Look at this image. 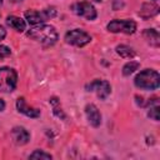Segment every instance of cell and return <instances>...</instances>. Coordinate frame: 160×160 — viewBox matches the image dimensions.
Returning a JSON list of instances; mask_svg holds the SVG:
<instances>
[{
    "mask_svg": "<svg viewBox=\"0 0 160 160\" xmlns=\"http://www.w3.org/2000/svg\"><path fill=\"white\" fill-rule=\"evenodd\" d=\"M4 109H5V101H4V100L0 98V112H1Z\"/></svg>",
    "mask_w": 160,
    "mask_h": 160,
    "instance_id": "cell-23",
    "label": "cell"
},
{
    "mask_svg": "<svg viewBox=\"0 0 160 160\" xmlns=\"http://www.w3.org/2000/svg\"><path fill=\"white\" fill-rule=\"evenodd\" d=\"M115 50H116V52H118L121 58H125V59H131V58H134V55H135V51L132 50V48H130L129 45H125V44L118 45Z\"/></svg>",
    "mask_w": 160,
    "mask_h": 160,
    "instance_id": "cell-15",
    "label": "cell"
},
{
    "mask_svg": "<svg viewBox=\"0 0 160 160\" xmlns=\"http://www.w3.org/2000/svg\"><path fill=\"white\" fill-rule=\"evenodd\" d=\"M10 1H12V2H20V1H22V0H10Z\"/></svg>",
    "mask_w": 160,
    "mask_h": 160,
    "instance_id": "cell-24",
    "label": "cell"
},
{
    "mask_svg": "<svg viewBox=\"0 0 160 160\" xmlns=\"http://www.w3.org/2000/svg\"><path fill=\"white\" fill-rule=\"evenodd\" d=\"M70 9H71V11L75 15L81 16V18H85L86 20H95L96 16H98L96 9L89 1H78V2H74L70 6Z\"/></svg>",
    "mask_w": 160,
    "mask_h": 160,
    "instance_id": "cell-6",
    "label": "cell"
},
{
    "mask_svg": "<svg viewBox=\"0 0 160 160\" xmlns=\"http://www.w3.org/2000/svg\"><path fill=\"white\" fill-rule=\"evenodd\" d=\"M10 134H11V138H12L14 142L18 144V145H25V144L30 140V134H29V131H28L26 129L21 128V126H15V128H12V130H11Z\"/></svg>",
    "mask_w": 160,
    "mask_h": 160,
    "instance_id": "cell-11",
    "label": "cell"
},
{
    "mask_svg": "<svg viewBox=\"0 0 160 160\" xmlns=\"http://www.w3.org/2000/svg\"><path fill=\"white\" fill-rule=\"evenodd\" d=\"M139 66H140V64H139L138 61L130 60L129 62H126V64L122 66V75H125V76L131 75L132 72H135V70L139 69Z\"/></svg>",
    "mask_w": 160,
    "mask_h": 160,
    "instance_id": "cell-17",
    "label": "cell"
},
{
    "mask_svg": "<svg viewBox=\"0 0 160 160\" xmlns=\"http://www.w3.org/2000/svg\"><path fill=\"white\" fill-rule=\"evenodd\" d=\"M10 54H11L10 48H8V46H5V45H0V59L6 58V56H9Z\"/></svg>",
    "mask_w": 160,
    "mask_h": 160,
    "instance_id": "cell-20",
    "label": "cell"
},
{
    "mask_svg": "<svg viewBox=\"0 0 160 160\" xmlns=\"http://www.w3.org/2000/svg\"><path fill=\"white\" fill-rule=\"evenodd\" d=\"M28 36L44 46H52L58 41V31L54 26L48 24H38L28 30Z\"/></svg>",
    "mask_w": 160,
    "mask_h": 160,
    "instance_id": "cell-1",
    "label": "cell"
},
{
    "mask_svg": "<svg viewBox=\"0 0 160 160\" xmlns=\"http://www.w3.org/2000/svg\"><path fill=\"white\" fill-rule=\"evenodd\" d=\"M85 114H86V118H88L90 125H92L94 128L100 126V124H101V114H100V111L98 110V108L94 104H88L85 106Z\"/></svg>",
    "mask_w": 160,
    "mask_h": 160,
    "instance_id": "cell-10",
    "label": "cell"
},
{
    "mask_svg": "<svg viewBox=\"0 0 160 160\" xmlns=\"http://www.w3.org/2000/svg\"><path fill=\"white\" fill-rule=\"evenodd\" d=\"M56 14H58L56 9L54 6H50V8L40 10V11L39 10H28V11H25L24 15L29 24L38 25V24H44L45 21L55 18Z\"/></svg>",
    "mask_w": 160,
    "mask_h": 160,
    "instance_id": "cell-3",
    "label": "cell"
},
{
    "mask_svg": "<svg viewBox=\"0 0 160 160\" xmlns=\"http://www.w3.org/2000/svg\"><path fill=\"white\" fill-rule=\"evenodd\" d=\"M106 29L110 32H122V34L131 35L136 31V22L131 19H124V20L115 19L106 25Z\"/></svg>",
    "mask_w": 160,
    "mask_h": 160,
    "instance_id": "cell-5",
    "label": "cell"
},
{
    "mask_svg": "<svg viewBox=\"0 0 160 160\" xmlns=\"http://www.w3.org/2000/svg\"><path fill=\"white\" fill-rule=\"evenodd\" d=\"M85 89L88 91H94L100 100H105L110 95V92H111V86H110L109 81L100 80V79L92 80L90 84H88L85 86Z\"/></svg>",
    "mask_w": 160,
    "mask_h": 160,
    "instance_id": "cell-8",
    "label": "cell"
},
{
    "mask_svg": "<svg viewBox=\"0 0 160 160\" xmlns=\"http://www.w3.org/2000/svg\"><path fill=\"white\" fill-rule=\"evenodd\" d=\"M134 84L141 90H156L160 86L159 72L152 69H145L135 76Z\"/></svg>",
    "mask_w": 160,
    "mask_h": 160,
    "instance_id": "cell-2",
    "label": "cell"
},
{
    "mask_svg": "<svg viewBox=\"0 0 160 160\" xmlns=\"http://www.w3.org/2000/svg\"><path fill=\"white\" fill-rule=\"evenodd\" d=\"M18 84V72L12 68H0V92H11Z\"/></svg>",
    "mask_w": 160,
    "mask_h": 160,
    "instance_id": "cell-4",
    "label": "cell"
},
{
    "mask_svg": "<svg viewBox=\"0 0 160 160\" xmlns=\"http://www.w3.org/2000/svg\"><path fill=\"white\" fill-rule=\"evenodd\" d=\"M1 4H2V0H0V5H1Z\"/></svg>",
    "mask_w": 160,
    "mask_h": 160,
    "instance_id": "cell-26",
    "label": "cell"
},
{
    "mask_svg": "<svg viewBox=\"0 0 160 160\" xmlns=\"http://www.w3.org/2000/svg\"><path fill=\"white\" fill-rule=\"evenodd\" d=\"M29 159H46V160H50V159H52V155L49 154V152H45L42 150H35L34 152H31L29 155Z\"/></svg>",
    "mask_w": 160,
    "mask_h": 160,
    "instance_id": "cell-18",
    "label": "cell"
},
{
    "mask_svg": "<svg viewBox=\"0 0 160 160\" xmlns=\"http://www.w3.org/2000/svg\"><path fill=\"white\" fill-rule=\"evenodd\" d=\"M92 1H96V2H100L101 0H92Z\"/></svg>",
    "mask_w": 160,
    "mask_h": 160,
    "instance_id": "cell-25",
    "label": "cell"
},
{
    "mask_svg": "<svg viewBox=\"0 0 160 160\" xmlns=\"http://www.w3.org/2000/svg\"><path fill=\"white\" fill-rule=\"evenodd\" d=\"M142 36L150 45H152L155 48H158L160 45V35L156 29H145L142 31Z\"/></svg>",
    "mask_w": 160,
    "mask_h": 160,
    "instance_id": "cell-14",
    "label": "cell"
},
{
    "mask_svg": "<svg viewBox=\"0 0 160 160\" xmlns=\"http://www.w3.org/2000/svg\"><path fill=\"white\" fill-rule=\"evenodd\" d=\"M6 36V30L0 25V40H4Z\"/></svg>",
    "mask_w": 160,
    "mask_h": 160,
    "instance_id": "cell-22",
    "label": "cell"
},
{
    "mask_svg": "<svg viewBox=\"0 0 160 160\" xmlns=\"http://www.w3.org/2000/svg\"><path fill=\"white\" fill-rule=\"evenodd\" d=\"M148 116L155 121H159V104H152L150 105V109H149V112H148Z\"/></svg>",
    "mask_w": 160,
    "mask_h": 160,
    "instance_id": "cell-19",
    "label": "cell"
},
{
    "mask_svg": "<svg viewBox=\"0 0 160 160\" xmlns=\"http://www.w3.org/2000/svg\"><path fill=\"white\" fill-rule=\"evenodd\" d=\"M6 24L12 28L14 30H16L18 32H22L26 30V22L25 20H22L21 18L19 16H15V15H10L6 18Z\"/></svg>",
    "mask_w": 160,
    "mask_h": 160,
    "instance_id": "cell-13",
    "label": "cell"
},
{
    "mask_svg": "<svg viewBox=\"0 0 160 160\" xmlns=\"http://www.w3.org/2000/svg\"><path fill=\"white\" fill-rule=\"evenodd\" d=\"M159 12V6L154 2H144L140 8V11H139V16L144 20H148L155 15H158Z\"/></svg>",
    "mask_w": 160,
    "mask_h": 160,
    "instance_id": "cell-12",
    "label": "cell"
},
{
    "mask_svg": "<svg viewBox=\"0 0 160 160\" xmlns=\"http://www.w3.org/2000/svg\"><path fill=\"white\" fill-rule=\"evenodd\" d=\"M65 41H66V44H70V45H74L78 48H82L91 41V36L81 29H74L65 34Z\"/></svg>",
    "mask_w": 160,
    "mask_h": 160,
    "instance_id": "cell-7",
    "label": "cell"
},
{
    "mask_svg": "<svg viewBox=\"0 0 160 160\" xmlns=\"http://www.w3.org/2000/svg\"><path fill=\"white\" fill-rule=\"evenodd\" d=\"M49 102L51 104L52 106V111H54V115L58 116V118H61V119H65V114L64 111L61 110V105H60V101L58 98H51L49 100Z\"/></svg>",
    "mask_w": 160,
    "mask_h": 160,
    "instance_id": "cell-16",
    "label": "cell"
},
{
    "mask_svg": "<svg viewBox=\"0 0 160 160\" xmlns=\"http://www.w3.org/2000/svg\"><path fill=\"white\" fill-rule=\"evenodd\" d=\"M124 6V2L122 0H112V9L114 10H119Z\"/></svg>",
    "mask_w": 160,
    "mask_h": 160,
    "instance_id": "cell-21",
    "label": "cell"
},
{
    "mask_svg": "<svg viewBox=\"0 0 160 160\" xmlns=\"http://www.w3.org/2000/svg\"><path fill=\"white\" fill-rule=\"evenodd\" d=\"M16 109H18L19 112L24 114L28 118L36 119V118L40 116V110H38V109H35L32 106H29L28 102H26V100L24 98H19L16 100Z\"/></svg>",
    "mask_w": 160,
    "mask_h": 160,
    "instance_id": "cell-9",
    "label": "cell"
}]
</instances>
